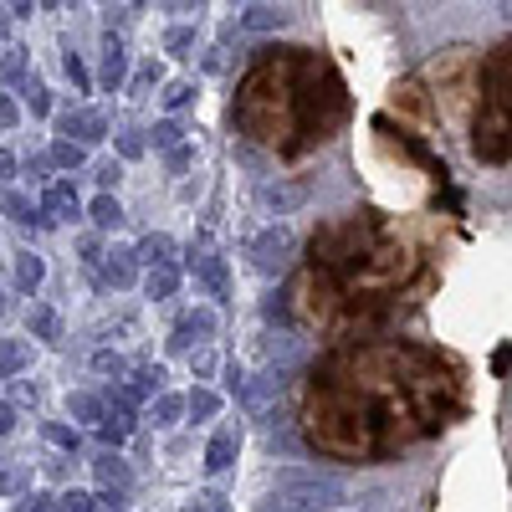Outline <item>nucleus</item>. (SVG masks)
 Here are the masks:
<instances>
[{"mask_svg":"<svg viewBox=\"0 0 512 512\" xmlns=\"http://www.w3.org/2000/svg\"><path fill=\"white\" fill-rule=\"evenodd\" d=\"M36 72H31V52L26 47H11L6 52V62H0V88H11V82H31Z\"/></svg>","mask_w":512,"mask_h":512,"instance_id":"bb28decb","label":"nucleus"},{"mask_svg":"<svg viewBox=\"0 0 512 512\" xmlns=\"http://www.w3.org/2000/svg\"><path fill=\"white\" fill-rule=\"evenodd\" d=\"M93 512H128L123 507V492H98V507Z\"/></svg>","mask_w":512,"mask_h":512,"instance_id":"8fccbe9b","label":"nucleus"},{"mask_svg":"<svg viewBox=\"0 0 512 512\" xmlns=\"http://www.w3.org/2000/svg\"><path fill=\"white\" fill-rule=\"evenodd\" d=\"M52 128H57V139L88 149V144H103L108 139V113L103 108H62L52 118Z\"/></svg>","mask_w":512,"mask_h":512,"instance_id":"0eeeda50","label":"nucleus"},{"mask_svg":"<svg viewBox=\"0 0 512 512\" xmlns=\"http://www.w3.org/2000/svg\"><path fill=\"white\" fill-rule=\"evenodd\" d=\"M0 210H6L16 226H31V231H52V226H57L41 205H31L26 195H16V190H6V185H0Z\"/></svg>","mask_w":512,"mask_h":512,"instance_id":"2eb2a0df","label":"nucleus"},{"mask_svg":"<svg viewBox=\"0 0 512 512\" xmlns=\"http://www.w3.org/2000/svg\"><path fill=\"white\" fill-rule=\"evenodd\" d=\"M190 369H195L200 379H210V374H216V354H210V349H195V354H190Z\"/></svg>","mask_w":512,"mask_h":512,"instance_id":"49530a36","label":"nucleus"},{"mask_svg":"<svg viewBox=\"0 0 512 512\" xmlns=\"http://www.w3.org/2000/svg\"><path fill=\"white\" fill-rule=\"evenodd\" d=\"M62 72H67V82H72V88H77V93H88V88H93V82H98V77L88 72V62H82V57H77L72 47H62Z\"/></svg>","mask_w":512,"mask_h":512,"instance_id":"473e14b6","label":"nucleus"},{"mask_svg":"<svg viewBox=\"0 0 512 512\" xmlns=\"http://www.w3.org/2000/svg\"><path fill=\"white\" fill-rule=\"evenodd\" d=\"M47 159H52V169H82V164H88V149H82V144H67V139H52Z\"/></svg>","mask_w":512,"mask_h":512,"instance_id":"2f4dec72","label":"nucleus"},{"mask_svg":"<svg viewBox=\"0 0 512 512\" xmlns=\"http://www.w3.org/2000/svg\"><path fill=\"white\" fill-rule=\"evenodd\" d=\"M195 93H200V88H195L190 77H175V82H169V88L159 93V103H164V113H169V118H175L180 108H190V103H195Z\"/></svg>","mask_w":512,"mask_h":512,"instance_id":"c756f323","label":"nucleus"},{"mask_svg":"<svg viewBox=\"0 0 512 512\" xmlns=\"http://www.w3.org/2000/svg\"><path fill=\"white\" fill-rule=\"evenodd\" d=\"M241 26H246V31H282V26H287V11H277V6H251V11L241 16Z\"/></svg>","mask_w":512,"mask_h":512,"instance_id":"7c9ffc66","label":"nucleus"},{"mask_svg":"<svg viewBox=\"0 0 512 512\" xmlns=\"http://www.w3.org/2000/svg\"><path fill=\"white\" fill-rule=\"evenodd\" d=\"M149 144H154L159 154H175V149H185V123H180V118H159V123L149 128Z\"/></svg>","mask_w":512,"mask_h":512,"instance_id":"b1692460","label":"nucleus"},{"mask_svg":"<svg viewBox=\"0 0 512 512\" xmlns=\"http://www.w3.org/2000/svg\"><path fill=\"white\" fill-rule=\"evenodd\" d=\"M344 502H349L344 477L318 472V466H287V472H277L262 512H333Z\"/></svg>","mask_w":512,"mask_h":512,"instance_id":"39448f33","label":"nucleus"},{"mask_svg":"<svg viewBox=\"0 0 512 512\" xmlns=\"http://www.w3.org/2000/svg\"><path fill=\"white\" fill-rule=\"evenodd\" d=\"M103 282H108L113 292H123V287L139 282V256H134V246H113V251L103 256Z\"/></svg>","mask_w":512,"mask_h":512,"instance_id":"dca6fc26","label":"nucleus"},{"mask_svg":"<svg viewBox=\"0 0 512 512\" xmlns=\"http://www.w3.org/2000/svg\"><path fill=\"white\" fill-rule=\"evenodd\" d=\"M420 256L379 210H349L308 241L303 308L318 328L364 333L400 308V292L415 282Z\"/></svg>","mask_w":512,"mask_h":512,"instance_id":"f03ea898","label":"nucleus"},{"mask_svg":"<svg viewBox=\"0 0 512 512\" xmlns=\"http://www.w3.org/2000/svg\"><path fill=\"white\" fill-rule=\"evenodd\" d=\"M190 272H195V282L216 297V303H226V292H231V277H226V256H216V251H190Z\"/></svg>","mask_w":512,"mask_h":512,"instance_id":"9b49d317","label":"nucleus"},{"mask_svg":"<svg viewBox=\"0 0 512 512\" xmlns=\"http://www.w3.org/2000/svg\"><path fill=\"white\" fill-rule=\"evenodd\" d=\"M185 410H190V420H216L221 415V395L205 390V384H195V390L185 395Z\"/></svg>","mask_w":512,"mask_h":512,"instance_id":"c85d7f7f","label":"nucleus"},{"mask_svg":"<svg viewBox=\"0 0 512 512\" xmlns=\"http://www.w3.org/2000/svg\"><path fill=\"white\" fill-rule=\"evenodd\" d=\"M16 175H21V159H16L11 149H0V185L11 190V180H16Z\"/></svg>","mask_w":512,"mask_h":512,"instance_id":"a18cd8bd","label":"nucleus"},{"mask_svg":"<svg viewBox=\"0 0 512 512\" xmlns=\"http://www.w3.org/2000/svg\"><path fill=\"white\" fill-rule=\"evenodd\" d=\"M190 47H195V26H169L164 52H169V57H190Z\"/></svg>","mask_w":512,"mask_h":512,"instance_id":"ea45409f","label":"nucleus"},{"mask_svg":"<svg viewBox=\"0 0 512 512\" xmlns=\"http://www.w3.org/2000/svg\"><path fill=\"white\" fill-rule=\"evenodd\" d=\"M190 159H195V149L185 144V149H175V154H169V169H175V175H180V169H190Z\"/></svg>","mask_w":512,"mask_h":512,"instance_id":"3c124183","label":"nucleus"},{"mask_svg":"<svg viewBox=\"0 0 512 512\" xmlns=\"http://www.w3.org/2000/svg\"><path fill=\"white\" fill-rule=\"evenodd\" d=\"M88 221H93L98 231H118V226H123V205H118V195H98V200L88 205Z\"/></svg>","mask_w":512,"mask_h":512,"instance_id":"cd10ccee","label":"nucleus"},{"mask_svg":"<svg viewBox=\"0 0 512 512\" xmlns=\"http://www.w3.org/2000/svg\"><path fill=\"white\" fill-rule=\"evenodd\" d=\"M180 512H226V497L221 492H195Z\"/></svg>","mask_w":512,"mask_h":512,"instance_id":"79ce46f5","label":"nucleus"},{"mask_svg":"<svg viewBox=\"0 0 512 512\" xmlns=\"http://www.w3.org/2000/svg\"><path fill=\"white\" fill-rule=\"evenodd\" d=\"M159 82H164V67H159V62H144L134 77H128V93H134V98H144L149 88H159Z\"/></svg>","mask_w":512,"mask_h":512,"instance_id":"4c0bfd02","label":"nucleus"},{"mask_svg":"<svg viewBox=\"0 0 512 512\" xmlns=\"http://www.w3.org/2000/svg\"><path fill=\"white\" fill-rule=\"evenodd\" d=\"M98 507V492H82V487H67L57 497V512H93Z\"/></svg>","mask_w":512,"mask_h":512,"instance_id":"58836bf2","label":"nucleus"},{"mask_svg":"<svg viewBox=\"0 0 512 512\" xmlns=\"http://www.w3.org/2000/svg\"><path fill=\"white\" fill-rule=\"evenodd\" d=\"M26 108H31V118H57V113H52V88H47L41 77L26 82Z\"/></svg>","mask_w":512,"mask_h":512,"instance_id":"c9c22d12","label":"nucleus"},{"mask_svg":"<svg viewBox=\"0 0 512 512\" xmlns=\"http://www.w3.org/2000/svg\"><path fill=\"white\" fill-rule=\"evenodd\" d=\"M297 200H303V185H267V190H262V205L277 210V216H287Z\"/></svg>","mask_w":512,"mask_h":512,"instance_id":"72a5a7b5","label":"nucleus"},{"mask_svg":"<svg viewBox=\"0 0 512 512\" xmlns=\"http://www.w3.org/2000/svg\"><path fill=\"white\" fill-rule=\"evenodd\" d=\"M236 451H241V431H236V425H221V431L210 436V446H205V472H210V477L231 472V466H236Z\"/></svg>","mask_w":512,"mask_h":512,"instance_id":"ddd939ff","label":"nucleus"},{"mask_svg":"<svg viewBox=\"0 0 512 512\" xmlns=\"http://www.w3.org/2000/svg\"><path fill=\"white\" fill-rule=\"evenodd\" d=\"M175 292H180V267H175V262L149 267V277H144V297H154V303H169Z\"/></svg>","mask_w":512,"mask_h":512,"instance_id":"aec40b11","label":"nucleus"},{"mask_svg":"<svg viewBox=\"0 0 512 512\" xmlns=\"http://www.w3.org/2000/svg\"><path fill=\"white\" fill-rule=\"evenodd\" d=\"M180 415H185V395H159V400L149 405L154 431H175V425H180Z\"/></svg>","mask_w":512,"mask_h":512,"instance_id":"393cba45","label":"nucleus"},{"mask_svg":"<svg viewBox=\"0 0 512 512\" xmlns=\"http://www.w3.org/2000/svg\"><path fill=\"white\" fill-rule=\"evenodd\" d=\"M236 128L282 159H297L338 134L349 118L344 77L313 47H262L236 88Z\"/></svg>","mask_w":512,"mask_h":512,"instance_id":"7ed1b4c3","label":"nucleus"},{"mask_svg":"<svg viewBox=\"0 0 512 512\" xmlns=\"http://www.w3.org/2000/svg\"><path fill=\"white\" fill-rule=\"evenodd\" d=\"M11 431H16V410L0 400V436H11Z\"/></svg>","mask_w":512,"mask_h":512,"instance_id":"603ef678","label":"nucleus"},{"mask_svg":"<svg viewBox=\"0 0 512 512\" xmlns=\"http://www.w3.org/2000/svg\"><path fill=\"white\" fill-rule=\"evenodd\" d=\"M210 333H216V313H210V308H195V313H185L175 328H169V349H175V354H190L195 344H205Z\"/></svg>","mask_w":512,"mask_h":512,"instance_id":"9d476101","label":"nucleus"},{"mask_svg":"<svg viewBox=\"0 0 512 512\" xmlns=\"http://www.w3.org/2000/svg\"><path fill=\"white\" fill-rule=\"evenodd\" d=\"M149 149V134L144 128H128V134H118V159H139Z\"/></svg>","mask_w":512,"mask_h":512,"instance_id":"a19ab883","label":"nucleus"},{"mask_svg":"<svg viewBox=\"0 0 512 512\" xmlns=\"http://www.w3.org/2000/svg\"><path fill=\"white\" fill-rule=\"evenodd\" d=\"M41 436H47L62 456H77L82 451V431L77 425H62V420H41Z\"/></svg>","mask_w":512,"mask_h":512,"instance_id":"a878e982","label":"nucleus"},{"mask_svg":"<svg viewBox=\"0 0 512 512\" xmlns=\"http://www.w3.org/2000/svg\"><path fill=\"white\" fill-rule=\"evenodd\" d=\"M246 256H251V267L262 272V277L287 272V267H292V256H297V236H292V226H267L262 236H251Z\"/></svg>","mask_w":512,"mask_h":512,"instance_id":"423d86ee","label":"nucleus"},{"mask_svg":"<svg viewBox=\"0 0 512 512\" xmlns=\"http://www.w3.org/2000/svg\"><path fill=\"white\" fill-rule=\"evenodd\" d=\"M41 210L62 226V221H77L82 216V195L72 190V180H52L47 190H41Z\"/></svg>","mask_w":512,"mask_h":512,"instance_id":"4468645a","label":"nucleus"},{"mask_svg":"<svg viewBox=\"0 0 512 512\" xmlns=\"http://www.w3.org/2000/svg\"><path fill=\"white\" fill-rule=\"evenodd\" d=\"M93 374H103V379H123V374H134V369H128V359H123L118 349H98V354H93Z\"/></svg>","mask_w":512,"mask_h":512,"instance_id":"e433bc0d","label":"nucleus"},{"mask_svg":"<svg viewBox=\"0 0 512 512\" xmlns=\"http://www.w3.org/2000/svg\"><path fill=\"white\" fill-rule=\"evenodd\" d=\"M47 282V262L26 246V251H16V292H31L36 297V287Z\"/></svg>","mask_w":512,"mask_h":512,"instance_id":"412c9836","label":"nucleus"},{"mask_svg":"<svg viewBox=\"0 0 512 512\" xmlns=\"http://www.w3.org/2000/svg\"><path fill=\"white\" fill-rule=\"evenodd\" d=\"M93 482L103 492H128V487H134V466H128L118 451H98L93 456Z\"/></svg>","mask_w":512,"mask_h":512,"instance_id":"f8f14e48","label":"nucleus"},{"mask_svg":"<svg viewBox=\"0 0 512 512\" xmlns=\"http://www.w3.org/2000/svg\"><path fill=\"white\" fill-rule=\"evenodd\" d=\"M16 123H21V108H16V103H11L6 93H0V128H6V134H11Z\"/></svg>","mask_w":512,"mask_h":512,"instance_id":"09e8293b","label":"nucleus"},{"mask_svg":"<svg viewBox=\"0 0 512 512\" xmlns=\"http://www.w3.org/2000/svg\"><path fill=\"white\" fill-rule=\"evenodd\" d=\"M98 88L103 93H128V47H123V36H103Z\"/></svg>","mask_w":512,"mask_h":512,"instance_id":"1a4fd4ad","label":"nucleus"},{"mask_svg":"<svg viewBox=\"0 0 512 512\" xmlns=\"http://www.w3.org/2000/svg\"><path fill=\"white\" fill-rule=\"evenodd\" d=\"M11 21H16V16H11V6H0V36H11Z\"/></svg>","mask_w":512,"mask_h":512,"instance_id":"864d4df0","label":"nucleus"},{"mask_svg":"<svg viewBox=\"0 0 512 512\" xmlns=\"http://www.w3.org/2000/svg\"><path fill=\"white\" fill-rule=\"evenodd\" d=\"M67 415H72V420H82V425H93V431H98V425H103V415H108V405H103V395L72 390V395H67Z\"/></svg>","mask_w":512,"mask_h":512,"instance_id":"4be33fe9","label":"nucleus"},{"mask_svg":"<svg viewBox=\"0 0 512 512\" xmlns=\"http://www.w3.org/2000/svg\"><path fill=\"white\" fill-rule=\"evenodd\" d=\"M47 169H52V159H47V154H31V159H26V175H31V180H41V185H52V180H47Z\"/></svg>","mask_w":512,"mask_h":512,"instance_id":"de8ad7c7","label":"nucleus"},{"mask_svg":"<svg viewBox=\"0 0 512 512\" xmlns=\"http://www.w3.org/2000/svg\"><path fill=\"white\" fill-rule=\"evenodd\" d=\"M123 395L134 400V405H139V400H159V395H164V369H159V364H139L134 374H128Z\"/></svg>","mask_w":512,"mask_h":512,"instance_id":"f3484780","label":"nucleus"},{"mask_svg":"<svg viewBox=\"0 0 512 512\" xmlns=\"http://www.w3.org/2000/svg\"><path fill=\"white\" fill-rule=\"evenodd\" d=\"M472 154L492 169L512 164V36L482 57L477 108H472Z\"/></svg>","mask_w":512,"mask_h":512,"instance_id":"20e7f679","label":"nucleus"},{"mask_svg":"<svg viewBox=\"0 0 512 512\" xmlns=\"http://www.w3.org/2000/svg\"><path fill=\"white\" fill-rule=\"evenodd\" d=\"M103 405H108V415H103V425H98V441H103V451H118L128 436H134V400H128L123 390H108L103 395Z\"/></svg>","mask_w":512,"mask_h":512,"instance_id":"6e6552de","label":"nucleus"},{"mask_svg":"<svg viewBox=\"0 0 512 512\" xmlns=\"http://www.w3.org/2000/svg\"><path fill=\"white\" fill-rule=\"evenodd\" d=\"M26 333L41 338V344H57V338H62V318H57V308L31 303V308H26Z\"/></svg>","mask_w":512,"mask_h":512,"instance_id":"a211bd4d","label":"nucleus"},{"mask_svg":"<svg viewBox=\"0 0 512 512\" xmlns=\"http://www.w3.org/2000/svg\"><path fill=\"white\" fill-rule=\"evenodd\" d=\"M461 410L451 359L410 338L344 344L308 369L297 431L333 461H390L415 441L441 436Z\"/></svg>","mask_w":512,"mask_h":512,"instance_id":"f257e3e1","label":"nucleus"},{"mask_svg":"<svg viewBox=\"0 0 512 512\" xmlns=\"http://www.w3.org/2000/svg\"><path fill=\"white\" fill-rule=\"evenodd\" d=\"M26 487H31L26 466H16V461H6V456H0V497H21Z\"/></svg>","mask_w":512,"mask_h":512,"instance_id":"f704fd0d","label":"nucleus"},{"mask_svg":"<svg viewBox=\"0 0 512 512\" xmlns=\"http://www.w3.org/2000/svg\"><path fill=\"white\" fill-rule=\"evenodd\" d=\"M16 512H57V497H47V492H31L26 502H16Z\"/></svg>","mask_w":512,"mask_h":512,"instance_id":"c03bdc74","label":"nucleus"},{"mask_svg":"<svg viewBox=\"0 0 512 512\" xmlns=\"http://www.w3.org/2000/svg\"><path fill=\"white\" fill-rule=\"evenodd\" d=\"M134 256H139V267H164V262H175V236L149 231V236L134 246Z\"/></svg>","mask_w":512,"mask_h":512,"instance_id":"6ab92c4d","label":"nucleus"},{"mask_svg":"<svg viewBox=\"0 0 512 512\" xmlns=\"http://www.w3.org/2000/svg\"><path fill=\"white\" fill-rule=\"evenodd\" d=\"M21 369H31V344L26 338H0V379H16Z\"/></svg>","mask_w":512,"mask_h":512,"instance_id":"5701e85b","label":"nucleus"},{"mask_svg":"<svg viewBox=\"0 0 512 512\" xmlns=\"http://www.w3.org/2000/svg\"><path fill=\"white\" fill-rule=\"evenodd\" d=\"M93 180L103 185V195H113V185L123 180V164H118V159H103V164L93 169Z\"/></svg>","mask_w":512,"mask_h":512,"instance_id":"37998d69","label":"nucleus"}]
</instances>
